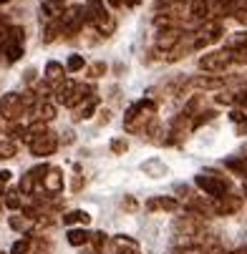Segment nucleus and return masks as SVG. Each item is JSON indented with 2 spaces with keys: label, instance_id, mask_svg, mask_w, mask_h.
I'll use <instances>...</instances> for the list:
<instances>
[{
  "label": "nucleus",
  "instance_id": "nucleus-1",
  "mask_svg": "<svg viewBox=\"0 0 247 254\" xmlns=\"http://www.w3.org/2000/svg\"><path fill=\"white\" fill-rule=\"evenodd\" d=\"M157 119V103L152 98H141L131 103L124 114V128L129 133H144Z\"/></svg>",
  "mask_w": 247,
  "mask_h": 254
},
{
  "label": "nucleus",
  "instance_id": "nucleus-2",
  "mask_svg": "<svg viewBox=\"0 0 247 254\" xmlns=\"http://www.w3.org/2000/svg\"><path fill=\"white\" fill-rule=\"evenodd\" d=\"M83 18H86V23H91L101 35H111V33L116 30V18L109 13V8H106L101 0H86Z\"/></svg>",
  "mask_w": 247,
  "mask_h": 254
},
{
  "label": "nucleus",
  "instance_id": "nucleus-3",
  "mask_svg": "<svg viewBox=\"0 0 247 254\" xmlns=\"http://www.w3.org/2000/svg\"><path fill=\"white\" fill-rule=\"evenodd\" d=\"M25 114H28V108H25V98L20 93H5V96H0V119L15 124Z\"/></svg>",
  "mask_w": 247,
  "mask_h": 254
},
{
  "label": "nucleus",
  "instance_id": "nucleus-4",
  "mask_svg": "<svg viewBox=\"0 0 247 254\" xmlns=\"http://www.w3.org/2000/svg\"><path fill=\"white\" fill-rule=\"evenodd\" d=\"M194 184H197L204 194H209L212 199H217V196H222V194L230 191L232 181L225 179V176H217V174H199V176L194 179Z\"/></svg>",
  "mask_w": 247,
  "mask_h": 254
},
{
  "label": "nucleus",
  "instance_id": "nucleus-5",
  "mask_svg": "<svg viewBox=\"0 0 247 254\" xmlns=\"http://www.w3.org/2000/svg\"><path fill=\"white\" fill-rule=\"evenodd\" d=\"M56 20L61 25V35H76L83 28V23H86L83 8H63V13Z\"/></svg>",
  "mask_w": 247,
  "mask_h": 254
},
{
  "label": "nucleus",
  "instance_id": "nucleus-6",
  "mask_svg": "<svg viewBox=\"0 0 247 254\" xmlns=\"http://www.w3.org/2000/svg\"><path fill=\"white\" fill-rule=\"evenodd\" d=\"M232 65V53L230 51H212V53H204L199 58V68L204 73H222V70Z\"/></svg>",
  "mask_w": 247,
  "mask_h": 254
},
{
  "label": "nucleus",
  "instance_id": "nucleus-7",
  "mask_svg": "<svg viewBox=\"0 0 247 254\" xmlns=\"http://www.w3.org/2000/svg\"><path fill=\"white\" fill-rule=\"evenodd\" d=\"M23 51H25V30H23L20 25H13V30H10V41H8L3 56H5L8 63H15V61H20Z\"/></svg>",
  "mask_w": 247,
  "mask_h": 254
},
{
  "label": "nucleus",
  "instance_id": "nucleus-8",
  "mask_svg": "<svg viewBox=\"0 0 247 254\" xmlns=\"http://www.w3.org/2000/svg\"><path fill=\"white\" fill-rule=\"evenodd\" d=\"M28 149H30L33 156H51V154L58 149V138H56V133L46 131V133H41V136L30 138V141H28Z\"/></svg>",
  "mask_w": 247,
  "mask_h": 254
},
{
  "label": "nucleus",
  "instance_id": "nucleus-9",
  "mask_svg": "<svg viewBox=\"0 0 247 254\" xmlns=\"http://www.w3.org/2000/svg\"><path fill=\"white\" fill-rule=\"evenodd\" d=\"M222 33H225V28H222L220 20H204L202 30L197 33L194 48H204V46H209V43H217V41L222 38Z\"/></svg>",
  "mask_w": 247,
  "mask_h": 254
},
{
  "label": "nucleus",
  "instance_id": "nucleus-10",
  "mask_svg": "<svg viewBox=\"0 0 247 254\" xmlns=\"http://www.w3.org/2000/svg\"><path fill=\"white\" fill-rule=\"evenodd\" d=\"M242 209V196H237V194H222V196H217V199H212V204H209V211H215V214H220V216H227V214H235V211H240Z\"/></svg>",
  "mask_w": 247,
  "mask_h": 254
},
{
  "label": "nucleus",
  "instance_id": "nucleus-11",
  "mask_svg": "<svg viewBox=\"0 0 247 254\" xmlns=\"http://www.w3.org/2000/svg\"><path fill=\"white\" fill-rule=\"evenodd\" d=\"M225 86V78L217 76H192L189 81L182 83V91H217Z\"/></svg>",
  "mask_w": 247,
  "mask_h": 254
},
{
  "label": "nucleus",
  "instance_id": "nucleus-12",
  "mask_svg": "<svg viewBox=\"0 0 247 254\" xmlns=\"http://www.w3.org/2000/svg\"><path fill=\"white\" fill-rule=\"evenodd\" d=\"M225 51L232 53V63H247V33H235Z\"/></svg>",
  "mask_w": 247,
  "mask_h": 254
},
{
  "label": "nucleus",
  "instance_id": "nucleus-13",
  "mask_svg": "<svg viewBox=\"0 0 247 254\" xmlns=\"http://www.w3.org/2000/svg\"><path fill=\"white\" fill-rule=\"evenodd\" d=\"M41 189L48 191V194H58L63 189V171L58 166H48L43 179H41Z\"/></svg>",
  "mask_w": 247,
  "mask_h": 254
},
{
  "label": "nucleus",
  "instance_id": "nucleus-14",
  "mask_svg": "<svg viewBox=\"0 0 247 254\" xmlns=\"http://www.w3.org/2000/svg\"><path fill=\"white\" fill-rule=\"evenodd\" d=\"M182 35H184V33H182L179 28H164V30L157 35V48L164 51V53L174 51V46L182 43Z\"/></svg>",
  "mask_w": 247,
  "mask_h": 254
},
{
  "label": "nucleus",
  "instance_id": "nucleus-15",
  "mask_svg": "<svg viewBox=\"0 0 247 254\" xmlns=\"http://www.w3.org/2000/svg\"><path fill=\"white\" fill-rule=\"evenodd\" d=\"M30 116H33V121H38V124H48V121H53L56 119V106L51 103V101H35V106L30 108Z\"/></svg>",
  "mask_w": 247,
  "mask_h": 254
},
{
  "label": "nucleus",
  "instance_id": "nucleus-16",
  "mask_svg": "<svg viewBox=\"0 0 247 254\" xmlns=\"http://www.w3.org/2000/svg\"><path fill=\"white\" fill-rule=\"evenodd\" d=\"M111 249H114V254H139V242L126 234H116L111 239Z\"/></svg>",
  "mask_w": 247,
  "mask_h": 254
},
{
  "label": "nucleus",
  "instance_id": "nucleus-17",
  "mask_svg": "<svg viewBox=\"0 0 247 254\" xmlns=\"http://www.w3.org/2000/svg\"><path fill=\"white\" fill-rule=\"evenodd\" d=\"M96 106H98V96H91V98L81 101V103L74 108V121H86V119H91L93 111H96Z\"/></svg>",
  "mask_w": 247,
  "mask_h": 254
},
{
  "label": "nucleus",
  "instance_id": "nucleus-18",
  "mask_svg": "<svg viewBox=\"0 0 247 254\" xmlns=\"http://www.w3.org/2000/svg\"><path fill=\"white\" fill-rule=\"evenodd\" d=\"M147 209L149 211H176L179 209V201L171 199V196H152L147 201Z\"/></svg>",
  "mask_w": 247,
  "mask_h": 254
},
{
  "label": "nucleus",
  "instance_id": "nucleus-19",
  "mask_svg": "<svg viewBox=\"0 0 247 254\" xmlns=\"http://www.w3.org/2000/svg\"><path fill=\"white\" fill-rule=\"evenodd\" d=\"M235 0H209V15H235Z\"/></svg>",
  "mask_w": 247,
  "mask_h": 254
},
{
  "label": "nucleus",
  "instance_id": "nucleus-20",
  "mask_svg": "<svg viewBox=\"0 0 247 254\" xmlns=\"http://www.w3.org/2000/svg\"><path fill=\"white\" fill-rule=\"evenodd\" d=\"M63 73H66V68H63L58 61H48V63H46V81H48L51 86L61 83V81H63Z\"/></svg>",
  "mask_w": 247,
  "mask_h": 254
},
{
  "label": "nucleus",
  "instance_id": "nucleus-21",
  "mask_svg": "<svg viewBox=\"0 0 247 254\" xmlns=\"http://www.w3.org/2000/svg\"><path fill=\"white\" fill-rule=\"evenodd\" d=\"M66 239H68L71 247H83V244L91 242V232H86V229H68Z\"/></svg>",
  "mask_w": 247,
  "mask_h": 254
},
{
  "label": "nucleus",
  "instance_id": "nucleus-22",
  "mask_svg": "<svg viewBox=\"0 0 247 254\" xmlns=\"http://www.w3.org/2000/svg\"><path fill=\"white\" fill-rule=\"evenodd\" d=\"M91 222V216H88V211H83V209H74V211H68L66 216H63V224H88Z\"/></svg>",
  "mask_w": 247,
  "mask_h": 254
},
{
  "label": "nucleus",
  "instance_id": "nucleus-23",
  "mask_svg": "<svg viewBox=\"0 0 247 254\" xmlns=\"http://www.w3.org/2000/svg\"><path fill=\"white\" fill-rule=\"evenodd\" d=\"M189 13H192V18H197V20H207V18H209V0H192Z\"/></svg>",
  "mask_w": 247,
  "mask_h": 254
},
{
  "label": "nucleus",
  "instance_id": "nucleus-24",
  "mask_svg": "<svg viewBox=\"0 0 247 254\" xmlns=\"http://www.w3.org/2000/svg\"><path fill=\"white\" fill-rule=\"evenodd\" d=\"M10 227H13L15 232H30V229L35 227V222L28 219V216H10Z\"/></svg>",
  "mask_w": 247,
  "mask_h": 254
},
{
  "label": "nucleus",
  "instance_id": "nucleus-25",
  "mask_svg": "<svg viewBox=\"0 0 247 254\" xmlns=\"http://www.w3.org/2000/svg\"><path fill=\"white\" fill-rule=\"evenodd\" d=\"M18 154V146H15V141H8L3 138L0 141V161H5V159H13Z\"/></svg>",
  "mask_w": 247,
  "mask_h": 254
},
{
  "label": "nucleus",
  "instance_id": "nucleus-26",
  "mask_svg": "<svg viewBox=\"0 0 247 254\" xmlns=\"http://www.w3.org/2000/svg\"><path fill=\"white\" fill-rule=\"evenodd\" d=\"M5 206H8V209H13V211L23 209V199H20V191H18V189L5 191Z\"/></svg>",
  "mask_w": 247,
  "mask_h": 254
},
{
  "label": "nucleus",
  "instance_id": "nucleus-27",
  "mask_svg": "<svg viewBox=\"0 0 247 254\" xmlns=\"http://www.w3.org/2000/svg\"><path fill=\"white\" fill-rule=\"evenodd\" d=\"M225 166H227L230 171L240 174V176H247V159H227Z\"/></svg>",
  "mask_w": 247,
  "mask_h": 254
},
{
  "label": "nucleus",
  "instance_id": "nucleus-28",
  "mask_svg": "<svg viewBox=\"0 0 247 254\" xmlns=\"http://www.w3.org/2000/svg\"><path fill=\"white\" fill-rule=\"evenodd\" d=\"M58 35H61V25H58V20H51L46 25V33H43V43H53Z\"/></svg>",
  "mask_w": 247,
  "mask_h": 254
},
{
  "label": "nucleus",
  "instance_id": "nucleus-29",
  "mask_svg": "<svg viewBox=\"0 0 247 254\" xmlns=\"http://www.w3.org/2000/svg\"><path fill=\"white\" fill-rule=\"evenodd\" d=\"M106 242H109V237H106L103 232H96V234H91V242L88 244H93L96 252H103L106 249Z\"/></svg>",
  "mask_w": 247,
  "mask_h": 254
},
{
  "label": "nucleus",
  "instance_id": "nucleus-30",
  "mask_svg": "<svg viewBox=\"0 0 247 254\" xmlns=\"http://www.w3.org/2000/svg\"><path fill=\"white\" fill-rule=\"evenodd\" d=\"M5 133L10 136L8 141H15V138H23V141H25V126H20V124H10Z\"/></svg>",
  "mask_w": 247,
  "mask_h": 254
},
{
  "label": "nucleus",
  "instance_id": "nucleus-31",
  "mask_svg": "<svg viewBox=\"0 0 247 254\" xmlns=\"http://www.w3.org/2000/svg\"><path fill=\"white\" fill-rule=\"evenodd\" d=\"M83 65H86L83 56H71V58H68V63H66V70H71V73H76V70H81Z\"/></svg>",
  "mask_w": 247,
  "mask_h": 254
},
{
  "label": "nucleus",
  "instance_id": "nucleus-32",
  "mask_svg": "<svg viewBox=\"0 0 247 254\" xmlns=\"http://www.w3.org/2000/svg\"><path fill=\"white\" fill-rule=\"evenodd\" d=\"M235 106H240L242 111L247 114V86H242V88L235 93Z\"/></svg>",
  "mask_w": 247,
  "mask_h": 254
},
{
  "label": "nucleus",
  "instance_id": "nucleus-33",
  "mask_svg": "<svg viewBox=\"0 0 247 254\" xmlns=\"http://www.w3.org/2000/svg\"><path fill=\"white\" fill-rule=\"evenodd\" d=\"M28 249H30V239H18V242L13 244L10 254H28Z\"/></svg>",
  "mask_w": 247,
  "mask_h": 254
},
{
  "label": "nucleus",
  "instance_id": "nucleus-34",
  "mask_svg": "<svg viewBox=\"0 0 247 254\" xmlns=\"http://www.w3.org/2000/svg\"><path fill=\"white\" fill-rule=\"evenodd\" d=\"M10 30H13V25L0 28V53L5 51V46H8V41H10Z\"/></svg>",
  "mask_w": 247,
  "mask_h": 254
},
{
  "label": "nucleus",
  "instance_id": "nucleus-35",
  "mask_svg": "<svg viewBox=\"0 0 247 254\" xmlns=\"http://www.w3.org/2000/svg\"><path fill=\"white\" fill-rule=\"evenodd\" d=\"M103 73H106V65H103V63H93V65L88 68V76H91V78H98V76H103Z\"/></svg>",
  "mask_w": 247,
  "mask_h": 254
},
{
  "label": "nucleus",
  "instance_id": "nucleus-36",
  "mask_svg": "<svg viewBox=\"0 0 247 254\" xmlns=\"http://www.w3.org/2000/svg\"><path fill=\"white\" fill-rule=\"evenodd\" d=\"M126 149H129L126 141H121V138H114V141H111V151H114V154H124Z\"/></svg>",
  "mask_w": 247,
  "mask_h": 254
},
{
  "label": "nucleus",
  "instance_id": "nucleus-37",
  "mask_svg": "<svg viewBox=\"0 0 247 254\" xmlns=\"http://www.w3.org/2000/svg\"><path fill=\"white\" fill-rule=\"evenodd\" d=\"M10 171H0V196H3V191H5V187H8V181H10Z\"/></svg>",
  "mask_w": 247,
  "mask_h": 254
},
{
  "label": "nucleus",
  "instance_id": "nucleus-38",
  "mask_svg": "<svg viewBox=\"0 0 247 254\" xmlns=\"http://www.w3.org/2000/svg\"><path fill=\"white\" fill-rule=\"evenodd\" d=\"M217 103H225V106H235V93H220V96H217Z\"/></svg>",
  "mask_w": 247,
  "mask_h": 254
},
{
  "label": "nucleus",
  "instance_id": "nucleus-39",
  "mask_svg": "<svg viewBox=\"0 0 247 254\" xmlns=\"http://www.w3.org/2000/svg\"><path fill=\"white\" fill-rule=\"evenodd\" d=\"M235 18H237V23H242V25H247V5H242V8H237V10H235Z\"/></svg>",
  "mask_w": 247,
  "mask_h": 254
},
{
  "label": "nucleus",
  "instance_id": "nucleus-40",
  "mask_svg": "<svg viewBox=\"0 0 247 254\" xmlns=\"http://www.w3.org/2000/svg\"><path fill=\"white\" fill-rule=\"evenodd\" d=\"M139 3H141V0H121V8H134Z\"/></svg>",
  "mask_w": 247,
  "mask_h": 254
},
{
  "label": "nucleus",
  "instance_id": "nucleus-41",
  "mask_svg": "<svg viewBox=\"0 0 247 254\" xmlns=\"http://www.w3.org/2000/svg\"><path fill=\"white\" fill-rule=\"evenodd\" d=\"M157 3H159V5H166V8H169V5H176V3H184V0H157Z\"/></svg>",
  "mask_w": 247,
  "mask_h": 254
},
{
  "label": "nucleus",
  "instance_id": "nucleus-42",
  "mask_svg": "<svg viewBox=\"0 0 247 254\" xmlns=\"http://www.w3.org/2000/svg\"><path fill=\"white\" fill-rule=\"evenodd\" d=\"M5 25H8V18H5V15H0V28H5Z\"/></svg>",
  "mask_w": 247,
  "mask_h": 254
},
{
  "label": "nucleus",
  "instance_id": "nucleus-43",
  "mask_svg": "<svg viewBox=\"0 0 247 254\" xmlns=\"http://www.w3.org/2000/svg\"><path fill=\"white\" fill-rule=\"evenodd\" d=\"M109 3H111L114 8H121V0H109Z\"/></svg>",
  "mask_w": 247,
  "mask_h": 254
},
{
  "label": "nucleus",
  "instance_id": "nucleus-44",
  "mask_svg": "<svg viewBox=\"0 0 247 254\" xmlns=\"http://www.w3.org/2000/svg\"><path fill=\"white\" fill-rule=\"evenodd\" d=\"M240 131H242V133H247V121H245V124L240 126Z\"/></svg>",
  "mask_w": 247,
  "mask_h": 254
},
{
  "label": "nucleus",
  "instance_id": "nucleus-45",
  "mask_svg": "<svg viewBox=\"0 0 247 254\" xmlns=\"http://www.w3.org/2000/svg\"><path fill=\"white\" fill-rule=\"evenodd\" d=\"M5 3H10V0H0V5H5Z\"/></svg>",
  "mask_w": 247,
  "mask_h": 254
},
{
  "label": "nucleus",
  "instance_id": "nucleus-46",
  "mask_svg": "<svg viewBox=\"0 0 247 254\" xmlns=\"http://www.w3.org/2000/svg\"><path fill=\"white\" fill-rule=\"evenodd\" d=\"M0 128H3V119H0Z\"/></svg>",
  "mask_w": 247,
  "mask_h": 254
},
{
  "label": "nucleus",
  "instance_id": "nucleus-47",
  "mask_svg": "<svg viewBox=\"0 0 247 254\" xmlns=\"http://www.w3.org/2000/svg\"><path fill=\"white\" fill-rule=\"evenodd\" d=\"M0 254H3V252H0Z\"/></svg>",
  "mask_w": 247,
  "mask_h": 254
},
{
  "label": "nucleus",
  "instance_id": "nucleus-48",
  "mask_svg": "<svg viewBox=\"0 0 247 254\" xmlns=\"http://www.w3.org/2000/svg\"><path fill=\"white\" fill-rule=\"evenodd\" d=\"M245 179H247V176H245Z\"/></svg>",
  "mask_w": 247,
  "mask_h": 254
}]
</instances>
